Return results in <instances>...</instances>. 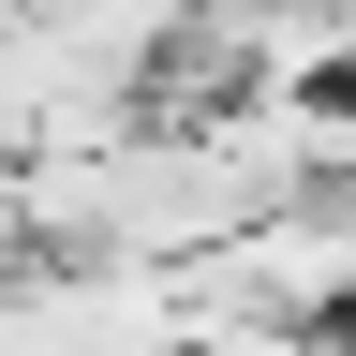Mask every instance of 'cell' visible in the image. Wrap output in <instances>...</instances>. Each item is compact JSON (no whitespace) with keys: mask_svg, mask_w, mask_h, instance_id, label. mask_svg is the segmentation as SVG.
<instances>
[]
</instances>
